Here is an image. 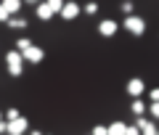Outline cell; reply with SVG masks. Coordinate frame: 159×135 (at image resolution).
I'll use <instances>...</instances> for the list:
<instances>
[{
  "label": "cell",
  "mask_w": 159,
  "mask_h": 135,
  "mask_svg": "<svg viewBox=\"0 0 159 135\" xmlns=\"http://www.w3.org/2000/svg\"><path fill=\"white\" fill-rule=\"evenodd\" d=\"M21 3H29V6H37L40 0H21Z\"/></svg>",
  "instance_id": "obj_25"
},
{
  "label": "cell",
  "mask_w": 159,
  "mask_h": 135,
  "mask_svg": "<svg viewBox=\"0 0 159 135\" xmlns=\"http://www.w3.org/2000/svg\"><path fill=\"white\" fill-rule=\"evenodd\" d=\"M130 111H133V117H141V114H146V101H143V98H133Z\"/></svg>",
  "instance_id": "obj_12"
},
{
  "label": "cell",
  "mask_w": 159,
  "mask_h": 135,
  "mask_svg": "<svg viewBox=\"0 0 159 135\" xmlns=\"http://www.w3.org/2000/svg\"><path fill=\"white\" fill-rule=\"evenodd\" d=\"M45 6L51 8L53 13H58V11H61V6H64V0H45Z\"/></svg>",
  "instance_id": "obj_17"
},
{
  "label": "cell",
  "mask_w": 159,
  "mask_h": 135,
  "mask_svg": "<svg viewBox=\"0 0 159 135\" xmlns=\"http://www.w3.org/2000/svg\"><path fill=\"white\" fill-rule=\"evenodd\" d=\"M6 64H8V74H11V77H21V72H24V58H21V53H19L16 48L6 53Z\"/></svg>",
  "instance_id": "obj_1"
},
{
  "label": "cell",
  "mask_w": 159,
  "mask_h": 135,
  "mask_svg": "<svg viewBox=\"0 0 159 135\" xmlns=\"http://www.w3.org/2000/svg\"><path fill=\"white\" fill-rule=\"evenodd\" d=\"M90 135H106V124H96V127L90 130Z\"/></svg>",
  "instance_id": "obj_21"
},
{
  "label": "cell",
  "mask_w": 159,
  "mask_h": 135,
  "mask_svg": "<svg viewBox=\"0 0 159 135\" xmlns=\"http://www.w3.org/2000/svg\"><path fill=\"white\" fill-rule=\"evenodd\" d=\"M122 27H125L130 34H135V37H141V34L146 32V21H143L141 16H135V13H127L125 21H122Z\"/></svg>",
  "instance_id": "obj_2"
},
{
  "label": "cell",
  "mask_w": 159,
  "mask_h": 135,
  "mask_svg": "<svg viewBox=\"0 0 159 135\" xmlns=\"http://www.w3.org/2000/svg\"><path fill=\"white\" fill-rule=\"evenodd\" d=\"M32 135H43V133H40V130H32Z\"/></svg>",
  "instance_id": "obj_26"
},
{
  "label": "cell",
  "mask_w": 159,
  "mask_h": 135,
  "mask_svg": "<svg viewBox=\"0 0 159 135\" xmlns=\"http://www.w3.org/2000/svg\"><path fill=\"white\" fill-rule=\"evenodd\" d=\"M0 6L6 8V11L11 13V16H16V13L21 11V0H0Z\"/></svg>",
  "instance_id": "obj_10"
},
{
  "label": "cell",
  "mask_w": 159,
  "mask_h": 135,
  "mask_svg": "<svg viewBox=\"0 0 159 135\" xmlns=\"http://www.w3.org/2000/svg\"><path fill=\"white\" fill-rule=\"evenodd\" d=\"M119 8H122V13L127 16V13H133V8H135V6H133V0H122V3H119Z\"/></svg>",
  "instance_id": "obj_19"
},
{
  "label": "cell",
  "mask_w": 159,
  "mask_h": 135,
  "mask_svg": "<svg viewBox=\"0 0 159 135\" xmlns=\"http://www.w3.org/2000/svg\"><path fill=\"white\" fill-rule=\"evenodd\" d=\"M8 16H11V13H8V11H6V8L0 6V21H8Z\"/></svg>",
  "instance_id": "obj_23"
},
{
  "label": "cell",
  "mask_w": 159,
  "mask_h": 135,
  "mask_svg": "<svg viewBox=\"0 0 159 135\" xmlns=\"http://www.w3.org/2000/svg\"><path fill=\"white\" fill-rule=\"evenodd\" d=\"M29 45H32V40H29V37H19V40H16V51H19V53H24Z\"/></svg>",
  "instance_id": "obj_15"
},
{
  "label": "cell",
  "mask_w": 159,
  "mask_h": 135,
  "mask_svg": "<svg viewBox=\"0 0 159 135\" xmlns=\"http://www.w3.org/2000/svg\"><path fill=\"white\" fill-rule=\"evenodd\" d=\"M125 90H127V96H130V98H141L143 93H146V82H143L141 77H130L127 85H125Z\"/></svg>",
  "instance_id": "obj_7"
},
{
  "label": "cell",
  "mask_w": 159,
  "mask_h": 135,
  "mask_svg": "<svg viewBox=\"0 0 159 135\" xmlns=\"http://www.w3.org/2000/svg\"><path fill=\"white\" fill-rule=\"evenodd\" d=\"M80 11H85L88 16H96L98 13V3H85V8H80Z\"/></svg>",
  "instance_id": "obj_18"
},
{
  "label": "cell",
  "mask_w": 159,
  "mask_h": 135,
  "mask_svg": "<svg viewBox=\"0 0 159 135\" xmlns=\"http://www.w3.org/2000/svg\"><path fill=\"white\" fill-rule=\"evenodd\" d=\"M34 13H37V19H43V21H51V19L56 16V13H53L51 8L45 6V0H40L37 6H34Z\"/></svg>",
  "instance_id": "obj_9"
},
{
  "label": "cell",
  "mask_w": 159,
  "mask_h": 135,
  "mask_svg": "<svg viewBox=\"0 0 159 135\" xmlns=\"http://www.w3.org/2000/svg\"><path fill=\"white\" fill-rule=\"evenodd\" d=\"M135 127L141 130V135H157V122H154L148 114H141V117H135Z\"/></svg>",
  "instance_id": "obj_4"
},
{
  "label": "cell",
  "mask_w": 159,
  "mask_h": 135,
  "mask_svg": "<svg viewBox=\"0 0 159 135\" xmlns=\"http://www.w3.org/2000/svg\"><path fill=\"white\" fill-rule=\"evenodd\" d=\"M8 27H11V29H21V32H24V29H27V19H24V16H8Z\"/></svg>",
  "instance_id": "obj_11"
},
{
  "label": "cell",
  "mask_w": 159,
  "mask_h": 135,
  "mask_svg": "<svg viewBox=\"0 0 159 135\" xmlns=\"http://www.w3.org/2000/svg\"><path fill=\"white\" fill-rule=\"evenodd\" d=\"M21 58H24V64H43V58H45V51L40 48V45H29L27 51L21 53Z\"/></svg>",
  "instance_id": "obj_5"
},
{
  "label": "cell",
  "mask_w": 159,
  "mask_h": 135,
  "mask_svg": "<svg viewBox=\"0 0 159 135\" xmlns=\"http://www.w3.org/2000/svg\"><path fill=\"white\" fill-rule=\"evenodd\" d=\"M16 117H21V111H19L16 106H11V109H6V114H3V119H6V122H8V119H16Z\"/></svg>",
  "instance_id": "obj_16"
},
{
  "label": "cell",
  "mask_w": 159,
  "mask_h": 135,
  "mask_svg": "<svg viewBox=\"0 0 159 135\" xmlns=\"http://www.w3.org/2000/svg\"><path fill=\"white\" fill-rule=\"evenodd\" d=\"M80 8H82L80 3H74V0H66V3L61 6V11H58V16H61L64 21H74V19H77L80 13H82Z\"/></svg>",
  "instance_id": "obj_6"
},
{
  "label": "cell",
  "mask_w": 159,
  "mask_h": 135,
  "mask_svg": "<svg viewBox=\"0 0 159 135\" xmlns=\"http://www.w3.org/2000/svg\"><path fill=\"white\" fill-rule=\"evenodd\" d=\"M119 24L114 21V19H103V21H98V34L101 37H111V34H117Z\"/></svg>",
  "instance_id": "obj_8"
},
{
  "label": "cell",
  "mask_w": 159,
  "mask_h": 135,
  "mask_svg": "<svg viewBox=\"0 0 159 135\" xmlns=\"http://www.w3.org/2000/svg\"><path fill=\"white\" fill-rule=\"evenodd\" d=\"M0 122H3V111H0Z\"/></svg>",
  "instance_id": "obj_27"
},
{
  "label": "cell",
  "mask_w": 159,
  "mask_h": 135,
  "mask_svg": "<svg viewBox=\"0 0 159 135\" xmlns=\"http://www.w3.org/2000/svg\"><path fill=\"white\" fill-rule=\"evenodd\" d=\"M146 114L154 119V122H157V119H159V101H151V103H146Z\"/></svg>",
  "instance_id": "obj_14"
},
{
  "label": "cell",
  "mask_w": 159,
  "mask_h": 135,
  "mask_svg": "<svg viewBox=\"0 0 159 135\" xmlns=\"http://www.w3.org/2000/svg\"><path fill=\"white\" fill-rule=\"evenodd\" d=\"M0 135H6V119L0 122Z\"/></svg>",
  "instance_id": "obj_24"
},
{
  "label": "cell",
  "mask_w": 159,
  "mask_h": 135,
  "mask_svg": "<svg viewBox=\"0 0 159 135\" xmlns=\"http://www.w3.org/2000/svg\"><path fill=\"white\" fill-rule=\"evenodd\" d=\"M45 135H48V133H45Z\"/></svg>",
  "instance_id": "obj_29"
},
{
  "label": "cell",
  "mask_w": 159,
  "mask_h": 135,
  "mask_svg": "<svg viewBox=\"0 0 159 135\" xmlns=\"http://www.w3.org/2000/svg\"><path fill=\"white\" fill-rule=\"evenodd\" d=\"M29 130V119L27 117H16L6 122V135H24Z\"/></svg>",
  "instance_id": "obj_3"
},
{
  "label": "cell",
  "mask_w": 159,
  "mask_h": 135,
  "mask_svg": "<svg viewBox=\"0 0 159 135\" xmlns=\"http://www.w3.org/2000/svg\"><path fill=\"white\" fill-rule=\"evenodd\" d=\"M148 101H159V88H151V90H148Z\"/></svg>",
  "instance_id": "obj_22"
},
{
  "label": "cell",
  "mask_w": 159,
  "mask_h": 135,
  "mask_svg": "<svg viewBox=\"0 0 159 135\" xmlns=\"http://www.w3.org/2000/svg\"><path fill=\"white\" fill-rule=\"evenodd\" d=\"M125 133V122H111L106 124V135H122Z\"/></svg>",
  "instance_id": "obj_13"
},
{
  "label": "cell",
  "mask_w": 159,
  "mask_h": 135,
  "mask_svg": "<svg viewBox=\"0 0 159 135\" xmlns=\"http://www.w3.org/2000/svg\"><path fill=\"white\" fill-rule=\"evenodd\" d=\"M157 135H159V130H157Z\"/></svg>",
  "instance_id": "obj_28"
},
{
  "label": "cell",
  "mask_w": 159,
  "mask_h": 135,
  "mask_svg": "<svg viewBox=\"0 0 159 135\" xmlns=\"http://www.w3.org/2000/svg\"><path fill=\"white\" fill-rule=\"evenodd\" d=\"M122 135H141V130H138L135 124H125V133Z\"/></svg>",
  "instance_id": "obj_20"
}]
</instances>
